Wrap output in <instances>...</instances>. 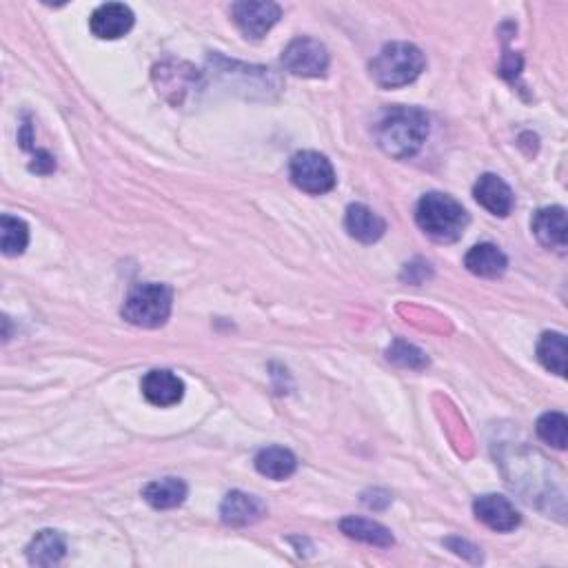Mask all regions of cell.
I'll use <instances>...</instances> for the list:
<instances>
[{
    "label": "cell",
    "instance_id": "1",
    "mask_svg": "<svg viewBox=\"0 0 568 568\" xmlns=\"http://www.w3.org/2000/svg\"><path fill=\"white\" fill-rule=\"evenodd\" d=\"M375 142L391 158H411L429 136V116L418 107H389L373 127Z\"/></svg>",
    "mask_w": 568,
    "mask_h": 568
},
{
    "label": "cell",
    "instance_id": "2",
    "mask_svg": "<svg viewBox=\"0 0 568 568\" xmlns=\"http://www.w3.org/2000/svg\"><path fill=\"white\" fill-rule=\"evenodd\" d=\"M418 227L435 242H455L464 236L469 213L458 200L446 194H426L415 209Z\"/></svg>",
    "mask_w": 568,
    "mask_h": 568
},
{
    "label": "cell",
    "instance_id": "3",
    "mask_svg": "<svg viewBox=\"0 0 568 568\" xmlns=\"http://www.w3.org/2000/svg\"><path fill=\"white\" fill-rule=\"evenodd\" d=\"M426 67L420 47L411 43H391L373 58L371 76L384 89H395L413 83Z\"/></svg>",
    "mask_w": 568,
    "mask_h": 568
},
{
    "label": "cell",
    "instance_id": "4",
    "mask_svg": "<svg viewBox=\"0 0 568 568\" xmlns=\"http://www.w3.org/2000/svg\"><path fill=\"white\" fill-rule=\"evenodd\" d=\"M171 304H174V291L167 284H138L123 304V318L134 327L158 329L169 320Z\"/></svg>",
    "mask_w": 568,
    "mask_h": 568
},
{
    "label": "cell",
    "instance_id": "5",
    "mask_svg": "<svg viewBox=\"0 0 568 568\" xmlns=\"http://www.w3.org/2000/svg\"><path fill=\"white\" fill-rule=\"evenodd\" d=\"M289 174L293 185L311 196H322L336 187V171L318 151H298L291 158Z\"/></svg>",
    "mask_w": 568,
    "mask_h": 568
},
{
    "label": "cell",
    "instance_id": "6",
    "mask_svg": "<svg viewBox=\"0 0 568 568\" xmlns=\"http://www.w3.org/2000/svg\"><path fill=\"white\" fill-rule=\"evenodd\" d=\"M282 65L293 76L320 78L329 69V52L316 38L291 40L282 52Z\"/></svg>",
    "mask_w": 568,
    "mask_h": 568
},
{
    "label": "cell",
    "instance_id": "7",
    "mask_svg": "<svg viewBox=\"0 0 568 568\" xmlns=\"http://www.w3.org/2000/svg\"><path fill=\"white\" fill-rule=\"evenodd\" d=\"M233 20L240 27V32L251 40L265 38L269 29L278 23L282 16V9L276 3H258V0H242L231 7Z\"/></svg>",
    "mask_w": 568,
    "mask_h": 568
},
{
    "label": "cell",
    "instance_id": "8",
    "mask_svg": "<svg viewBox=\"0 0 568 568\" xmlns=\"http://www.w3.org/2000/svg\"><path fill=\"white\" fill-rule=\"evenodd\" d=\"M473 513L482 524L497 533H511L522 522L520 513L504 495H480L473 502Z\"/></svg>",
    "mask_w": 568,
    "mask_h": 568
},
{
    "label": "cell",
    "instance_id": "9",
    "mask_svg": "<svg viewBox=\"0 0 568 568\" xmlns=\"http://www.w3.org/2000/svg\"><path fill=\"white\" fill-rule=\"evenodd\" d=\"M89 27L96 38L118 40L134 27V12L125 3H105L91 14Z\"/></svg>",
    "mask_w": 568,
    "mask_h": 568
},
{
    "label": "cell",
    "instance_id": "10",
    "mask_svg": "<svg viewBox=\"0 0 568 568\" xmlns=\"http://www.w3.org/2000/svg\"><path fill=\"white\" fill-rule=\"evenodd\" d=\"M533 233L542 247L566 253L568 247V225L566 211L562 207H546L535 213Z\"/></svg>",
    "mask_w": 568,
    "mask_h": 568
},
{
    "label": "cell",
    "instance_id": "11",
    "mask_svg": "<svg viewBox=\"0 0 568 568\" xmlns=\"http://www.w3.org/2000/svg\"><path fill=\"white\" fill-rule=\"evenodd\" d=\"M142 395L156 407H174L182 400L185 395V382H182L176 373L156 369L149 371L145 378H142Z\"/></svg>",
    "mask_w": 568,
    "mask_h": 568
},
{
    "label": "cell",
    "instance_id": "12",
    "mask_svg": "<svg viewBox=\"0 0 568 568\" xmlns=\"http://www.w3.org/2000/svg\"><path fill=\"white\" fill-rule=\"evenodd\" d=\"M473 196L493 216L506 218L513 211L515 196L511 187L495 174H484L473 187Z\"/></svg>",
    "mask_w": 568,
    "mask_h": 568
},
{
    "label": "cell",
    "instance_id": "13",
    "mask_svg": "<svg viewBox=\"0 0 568 568\" xmlns=\"http://www.w3.org/2000/svg\"><path fill=\"white\" fill-rule=\"evenodd\" d=\"M265 504H262L258 497L247 495L242 491H231L220 506L222 522L229 526H249L262 520L265 515Z\"/></svg>",
    "mask_w": 568,
    "mask_h": 568
},
{
    "label": "cell",
    "instance_id": "14",
    "mask_svg": "<svg viewBox=\"0 0 568 568\" xmlns=\"http://www.w3.org/2000/svg\"><path fill=\"white\" fill-rule=\"evenodd\" d=\"M344 227H347L351 238L364 242V245H373L384 236L387 222L367 205H351L347 209V218H344Z\"/></svg>",
    "mask_w": 568,
    "mask_h": 568
},
{
    "label": "cell",
    "instance_id": "15",
    "mask_svg": "<svg viewBox=\"0 0 568 568\" xmlns=\"http://www.w3.org/2000/svg\"><path fill=\"white\" fill-rule=\"evenodd\" d=\"M464 265L473 273V276L500 278L506 271V267H509V260H506L504 253L495 245L484 242V245L473 247L469 253H466Z\"/></svg>",
    "mask_w": 568,
    "mask_h": 568
},
{
    "label": "cell",
    "instance_id": "16",
    "mask_svg": "<svg viewBox=\"0 0 568 568\" xmlns=\"http://www.w3.org/2000/svg\"><path fill=\"white\" fill-rule=\"evenodd\" d=\"M340 529L344 535H349L351 540L378 546V549H389V546L395 544L387 526L367 520V517H344L340 522Z\"/></svg>",
    "mask_w": 568,
    "mask_h": 568
},
{
    "label": "cell",
    "instance_id": "17",
    "mask_svg": "<svg viewBox=\"0 0 568 568\" xmlns=\"http://www.w3.org/2000/svg\"><path fill=\"white\" fill-rule=\"evenodd\" d=\"M256 469L269 480H287L298 469V460L289 449L267 446L256 455Z\"/></svg>",
    "mask_w": 568,
    "mask_h": 568
},
{
    "label": "cell",
    "instance_id": "18",
    "mask_svg": "<svg viewBox=\"0 0 568 568\" xmlns=\"http://www.w3.org/2000/svg\"><path fill=\"white\" fill-rule=\"evenodd\" d=\"M67 553L65 537L58 531H40L27 546V560L34 566H54Z\"/></svg>",
    "mask_w": 568,
    "mask_h": 568
},
{
    "label": "cell",
    "instance_id": "19",
    "mask_svg": "<svg viewBox=\"0 0 568 568\" xmlns=\"http://www.w3.org/2000/svg\"><path fill=\"white\" fill-rule=\"evenodd\" d=\"M142 497H145L154 509H160V511L176 509V506H180L187 500V484L178 478L156 480L145 486Z\"/></svg>",
    "mask_w": 568,
    "mask_h": 568
},
{
    "label": "cell",
    "instance_id": "20",
    "mask_svg": "<svg viewBox=\"0 0 568 568\" xmlns=\"http://www.w3.org/2000/svg\"><path fill=\"white\" fill-rule=\"evenodd\" d=\"M537 358L544 364V369H549L551 373L566 375V338L562 333H544L537 342Z\"/></svg>",
    "mask_w": 568,
    "mask_h": 568
},
{
    "label": "cell",
    "instance_id": "21",
    "mask_svg": "<svg viewBox=\"0 0 568 568\" xmlns=\"http://www.w3.org/2000/svg\"><path fill=\"white\" fill-rule=\"evenodd\" d=\"M29 242V229L20 218L3 216L0 218V247H3L5 256H20L27 249Z\"/></svg>",
    "mask_w": 568,
    "mask_h": 568
},
{
    "label": "cell",
    "instance_id": "22",
    "mask_svg": "<svg viewBox=\"0 0 568 568\" xmlns=\"http://www.w3.org/2000/svg\"><path fill=\"white\" fill-rule=\"evenodd\" d=\"M537 438L546 442L553 449H566V433H568V420L564 413H544L540 420H537Z\"/></svg>",
    "mask_w": 568,
    "mask_h": 568
},
{
    "label": "cell",
    "instance_id": "23",
    "mask_svg": "<svg viewBox=\"0 0 568 568\" xmlns=\"http://www.w3.org/2000/svg\"><path fill=\"white\" fill-rule=\"evenodd\" d=\"M180 67L182 65H178V67H174V69H167V65H160L158 69H156V76H160L162 80L158 83V87L165 91H174V94H178V100L182 98V94H185L187 91V87H189V83L191 80H196V71L194 69H187V71H180ZM158 89V91H160Z\"/></svg>",
    "mask_w": 568,
    "mask_h": 568
},
{
    "label": "cell",
    "instance_id": "24",
    "mask_svg": "<svg viewBox=\"0 0 568 568\" xmlns=\"http://www.w3.org/2000/svg\"><path fill=\"white\" fill-rule=\"evenodd\" d=\"M389 360H393L395 364H402V367H409V369H424L426 364H429V358H426L418 347H413V344L402 342V340L393 342V347L389 349Z\"/></svg>",
    "mask_w": 568,
    "mask_h": 568
}]
</instances>
